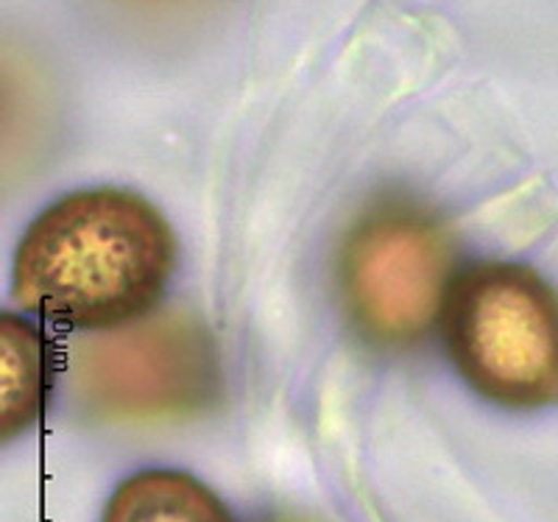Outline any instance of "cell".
<instances>
[{
	"label": "cell",
	"instance_id": "obj_1",
	"mask_svg": "<svg viewBox=\"0 0 558 522\" xmlns=\"http://www.w3.org/2000/svg\"><path fill=\"white\" fill-rule=\"evenodd\" d=\"M173 232L132 191L93 187L51 204L20 241L12 293L28 313L78 330L146 316L173 275Z\"/></svg>",
	"mask_w": 558,
	"mask_h": 522
},
{
	"label": "cell",
	"instance_id": "obj_2",
	"mask_svg": "<svg viewBox=\"0 0 558 522\" xmlns=\"http://www.w3.org/2000/svg\"><path fill=\"white\" fill-rule=\"evenodd\" d=\"M441 338L458 375L511 411L558 405V291L520 263H475L456 277Z\"/></svg>",
	"mask_w": 558,
	"mask_h": 522
},
{
	"label": "cell",
	"instance_id": "obj_3",
	"mask_svg": "<svg viewBox=\"0 0 558 522\" xmlns=\"http://www.w3.org/2000/svg\"><path fill=\"white\" fill-rule=\"evenodd\" d=\"M456 282V246L427 207L383 196L352 221L338 257V286L352 330L380 350L418 344L441 321Z\"/></svg>",
	"mask_w": 558,
	"mask_h": 522
},
{
	"label": "cell",
	"instance_id": "obj_4",
	"mask_svg": "<svg viewBox=\"0 0 558 522\" xmlns=\"http://www.w3.org/2000/svg\"><path fill=\"white\" fill-rule=\"evenodd\" d=\"M68 389L89 420H191L221 394L216 341L191 313H157L78 341L70 352Z\"/></svg>",
	"mask_w": 558,
	"mask_h": 522
},
{
	"label": "cell",
	"instance_id": "obj_5",
	"mask_svg": "<svg viewBox=\"0 0 558 522\" xmlns=\"http://www.w3.org/2000/svg\"><path fill=\"white\" fill-rule=\"evenodd\" d=\"M51 394V347L32 321L0 319V425L14 439L39 420Z\"/></svg>",
	"mask_w": 558,
	"mask_h": 522
},
{
	"label": "cell",
	"instance_id": "obj_6",
	"mask_svg": "<svg viewBox=\"0 0 558 522\" xmlns=\"http://www.w3.org/2000/svg\"><path fill=\"white\" fill-rule=\"evenodd\" d=\"M101 522H235L202 481L177 470H146L109 497Z\"/></svg>",
	"mask_w": 558,
	"mask_h": 522
},
{
	"label": "cell",
	"instance_id": "obj_7",
	"mask_svg": "<svg viewBox=\"0 0 558 522\" xmlns=\"http://www.w3.org/2000/svg\"><path fill=\"white\" fill-rule=\"evenodd\" d=\"M129 7L140 9H179V7H193L198 0H123Z\"/></svg>",
	"mask_w": 558,
	"mask_h": 522
},
{
	"label": "cell",
	"instance_id": "obj_8",
	"mask_svg": "<svg viewBox=\"0 0 558 522\" xmlns=\"http://www.w3.org/2000/svg\"><path fill=\"white\" fill-rule=\"evenodd\" d=\"M271 522H302V520H291V517H279V520H271Z\"/></svg>",
	"mask_w": 558,
	"mask_h": 522
}]
</instances>
